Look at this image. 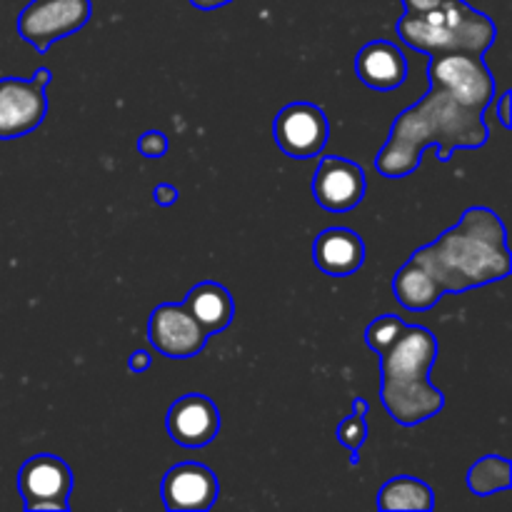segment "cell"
Here are the masks:
<instances>
[{"mask_svg": "<svg viewBox=\"0 0 512 512\" xmlns=\"http://www.w3.org/2000/svg\"><path fill=\"white\" fill-rule=\"evenodd\" d=\"M368 400L355 398L353 400V413L338 425V440L345 450H350V465H358V450L368 440Z\"/></svg>", "mask_w": 512, "mask_h": 512, "instance_id": "ffe728a7", "label": "cell"}, {"mask_svg": "<svg viewBox=\"0 0 512 512\" xmlns=\"http://www.w3.org/2000/svg\"><path fill=\"white\" fill-rule=\"evenodd\" d=\"M488 138L483 110L460 103L448 90L430 83L428 93L398 115L375 165L385 178H405L418 170L428 145H435L438 160L448 163L455 150H478Z\"/></svg>", "mask_w": 512, "mask_h": 512, "instance_id": "6da1fadb", "label": "cell"}, {"mask_svg": "<svg viewBox=\"0 0 512 512\" xmlns=\"http://www.w3.org/2000/svg\"><path fill=\"white\" fill-rule=\"evenodd\" d=\"M48 113V95L35 80H0V140L23 138L43 123Z\"/></svg>", "mask_w": 512, "mask_h": 512, "instance_id": "8fae6325", "label": "cell"}, {"mask_svg": "<svg viewBox=\"0 0 512 512\" xmlns=\"http://www.w3.org/2000/svg\"><path fill=\"white\" fill-rule=\"evenodd\" d=\"M33 80H35V83H38V85H43V88H45V85H48V83H50V70H48V68H45V65H40V68H38V70H35Z\"/></svg>", "mask_w": 512, "mask_h": 512, "instance_id": "83f0119b", "label": "cell"}, {"mask_svg": "<svg viewBox=\"0 0 512 512\" xmlns=\"http://www.w3.org/2000/svg\"><path fill=\"white\" fill-rule=\"evenodd\" d=\"M170 440L180 448H205L220 433V410L208 395L190 393L175 400L165 418Z\"/></svg>", "mask_w": 512, "mask_h": 512, "instance_id": "4fadbf2b", "label": "cell"}, {"mask_svg": "<svg viewBox=\"0 0 512 512\" xmlns=\"http://www.w3.org/2000/svg\"><path fill=\"white\" fill-rule=\"evenodd\" d=\"M313 260L320 273L330 278H348L363 265L365 243L350 228H325L313 243Z\"/></svg>", "mask_w": 512, "mask_h": 512, "instance_id": "9a60e30c", "label": "cell"}, {"mask_svg": "<svg viewBox=\"0 0 512 512\" xmlns=\"http://www.w3.org/2000/svg\"><path fill=\"white\" fill-rule=\"evenodd\" d=\"M378 508L385 512L395 510H415L428 512L435 508V493L428 483L410 475H398L390 478L378 493Z\"/></svg>", "mask_w": 512, "mask_h": 512, "instance_id": "ac0fdd59", "label": "cell"}, {"mask_svg": "<svg viewBox=\"0 0 512 512\" xmlns=\"http://www.w3.org/2000/svg\"><path fill=\"white\" fill-rule=\"evenodd\" d=\"M428 80L448 90L465 105L485 110L493 105L495 78L483 63V55L443 53L430 55Z\"/></svg>", "mask_w": 512, "mask_h": 512, "instance_id": "8992f818", "label": "cell"}, {"mask_svg": "<svg viewBox=\"0 0 512 512\" xmlns=\"http://www.w3.org/2000/svg\"><path fill=\"white\" fill-rule=\"evenodd\" d=\"M185 308L208 330V335H220L223 330H228V325L235 318L233 295L215 280H203V283L195 285L185 298Z\"/></svg>", "mask_w": 512, "mask_h": 512, "instance_id": "2e32d148", "label": "cell"}, {"mask_svg": "<svg viewBox=\"0 0 512 512\" xmlns=\"http://www.w3.org/2000/svg\"><path fill=\"white\" fill-rule=\"evenodd\" d=\"M163 505L173 512H205L220 495L218 478L203 463H178L165 473L160 485Z\"/></svg>", "mask_w": 512, "mask_h": 512, "instance_id": "7c38bea8", "label": "cell"}, {"mask_svg": "<svg viewBox=\"0 0 512 512\" xmlns=\"http://www.w3.org/2000/svg\"><path fill=\"white\" fill-rule=\"evenodd\" d=\"M380 400L390 418L403 428L443 413L445 395L430 383L438 360V340L423 325H408L380 350Z\"/></svg>", "mask_w": 512, "mask_h": 512, "instance_id": "3957f363", "label": "cell"}, {"mask_svg": "<svg viewBox=\"0 0 512 512\" xmlns=\"http://www.w3.org/2000/svg\"><path fill=\"white\" fill-rule=\"evenodd\" d=\"M413 260L438 280L445 295H463L473 288L498 283L512 270L503 220L483 205L465 210L458 225L415 250Z\"/></svg>", "mask_w": 512, "mask_h": 512, "instance_id": "7a4b0ae2", "label": "cell"}, {"mask_svg": "<svg viewBox=\"0 0 512 512\" xmlns=\"http://www.w3.org/2000/svg\"><path fill=\"white\" fill-rule=\"evenodd\" d=\"M365 173L358 163L340 155H325L313 175V198L323 210L335 215L350 213L363 200Z\"/></svg>", "mask_w": 512, "mask_h": 512, "instance_id": "30bf717a", "label": "cell"}, {"mask_svg": "<svg viewBox=\"0 0 512 512\" xmlns=\"http://www.w3.org/2000/svg\"><path fill=\"white\" fill-rule=\"evenodd\" d=\"M90 0H30L18 18V33L38 53L78 33L90 20Z\"/></svg>", "mask_w": 512, "mask_h": 512, "instance_id": "5b68a950", "label": "cell"}, {"mask_svg": "<svg viewBox=\"0 0 512 512\" xmlns=\"http://www.w3.org/2000/svg\"><path fill=\"white\" fill-rule=\"evenodd\" d=\"M273 135L278 148L288 158L308 160L323 153L330 138V123L323 108L308 100L288 103L273 123Z\"/></svg>", "mask_w": 512, "mask_h": 512, "instance_id": "ba28073f", "label": "cell"}, {"mask_svg": "<svg viewBox=\"0 0 512 512\" xmlns=\"http://www.w3.org/2000/svg\"><path fill=\"white\" fill-rule=\"evenodd\" d=\"M150 368V355L145 350H135L128 358V370L130 373H145Z\"/></svg>", "mask_w": 512, "mask_h": 512, "instance_id": "484cf974", "label": "cell"}, {"mask_svg": "<svg viewBox=\"0 0 512 512\" xmlns=\"http://www.w3.org/2000/svg\"><path fill=\"white\" fill-rule=\"evenodd\" d=\"M198 10H215V8H223V5L233 3V0H190Z\"/></svg>", "mask_w": 512, "mask_h": 512, "instance_id": "4316f807", "label": "cell"}, {"mask_svg": "<svg viewBox=\"0 0 512 512\" xmlns=\"http://www.w3.org/2000/svg\"><path fill=\"white\" fill-rule=\"evenodd\" d=\"M355 73L368 88L395 90L408 78V60L403 50L390 40H373L360 48L355 55Z\"/></svg>", "mask_w": 512, "mask_h": 512, "instance_id": "5bb4252c", "label": "cell"}, {"mask_svg": "<svg viewBox=\"0 0 512 512\" xmlns=\"http://www.w3.org/2000/svg\"><path fill=\"white\" fill-rule=\"evenodd\" d=\"M153 198H155V203L163 205V208H170L173 203H178L180 193L173 183H160V185H155Z\"/></svg>", "mask_w": 512, "mask_h": 512, "instance_id": "603a6c76", "label": "cell"}, {"mask_svg": "<svg viewBox=\"0 0 512 512\" xmlns=\"http://www.w3.org/2000/svg\"><path fill=\"white\" fill-rule=\"evenodd\" d=\"M393 293L395 300H398L405 310H415V313H418V310H430L433 305H438V300L445 295L443 288L438 285V280H435L423 265L415 263L413 258L395 273Z\"/></svg>", "mask_w": 512, "mask_h": 512, "instance_id": "e0dca14e", "label": "cell"}, {"mask_svg": "<svg viewBox=\"0 0 512 512\" xmlns=\"http://www.w3.org/2000/svg\"><path fill=\"white\" fill-rule=\"evenodd\" d=\"M495 113H498L500 125H503L505 130H510V90H505V93L498 98V103H495Z\"/></svg>", "mask_w": 512, "mask_h": 512, "instance_id": "d4e9b609", "label": "cell"}, {"mask_svg": "<svg viewBox=\"0 0 512 512\" xmlns=\"http://www.w3.org/2000/svg\"><path fill=\"white\" fill-rule=\"evenodd\" d=\"M465 485L480 498L503 493L512 485V463L500 455H485L465 475Z\"/></svg>", "mask_w": 512, "mask_h": 512, "instance_id": "d6986e66", "label": "cell"}, {"mask_svg": "<svg viewBox=\"0 0 512 512\" xmlns=\"http://www.w3.org/2000/svg\"><path fill=\"white\" fill-rule=\"evenodd\" d=\"M398 35L405 45L428 58L443 53L485 55L495 43L498 28L488 15L463 0H445L428 13H405L398 20Z\"/></svg>", "mask_w": 512, "mask_h": 512, "instance_id": "277c9868", "label": "cell"}, {"mask_svg": "<svg viewBox=\"0 0 512 512\" xmlns=\"http://www.w3.org/2000/svg\"><path fill=\"white\" fill-rule=\"evenodd\" d=\"M445 0H403L405 5V13L410 15H420V13H428V10L440 8Z\"/></svg>", "mask_w": 512, "mask_h": 512, "instance_id": "cb8c5ba5", "label": "cell"}, {"mask_svg": "<svg viewBox=\"0 0 512 512\" xmlns=\"http://www.w3.org/2000/svg\"><path fill=\"white\" fill-rule=\"evenodd\" d=\"M403 328L405 323L398 315H380V318H375L373 323L365 328V345H368L370 350H375V353H380L385 345H390L398 338V333Z\"/></svg>", "mask_w": 512, "mask_h": 512, "instance_id": "44dd1931", "label": "cell"}, {"mask_svg": "<svg viewBox=\"0 0 512 512\" xmlns=\"http://www.w3.org/2000/svg\"><path fill=\"white\" fill-rule=\"evenodd\" d=\"M168 148H170L168 138H165L160 130H148V133L140 135V140H138L140 155H143V158H148V160L163 158V155L168 153Z\"/></svg>", "mask_w": 512, "mask_h": 512, "instance_id": "7402d4cb", "label": "cell"}, {"mask_svg": "<svg viewBox=\"0 0 512 512\" xmlns=\"http://www.w3.org/2000/svg\"><path fill=\"white\" fill-rule=\"evenodd\" d=\"M73 485V473L58 455H33L20 465L18 490L23 495L25 510L30 512H65L70 508Z\"/></svg>", "mask_w": 512, "mask_h": 512, "instance_id": "52a82bcc", "label": "cell"}, {"mask_svg": "<svg viewBox=\"0 0 512 512\" xmlns=\"http://www.w3.org/2000/svg\"><path fill=\"white\" fill-rule=\"evenodd\" d=\"M210 335L190 315L185 303H163L148 318V343L173 360L195 358L205 350Z\"/></svg>", "mask_w": 512, "mask_h": 512, "instance_id": "9c48e42d", "label": "cell"}]
</instances>
